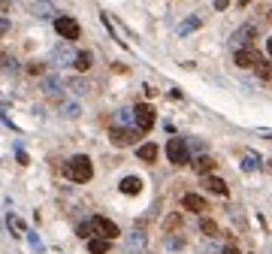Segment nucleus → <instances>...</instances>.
<instances>
[{
	"label": "nucleus",
	"mask_w": 272,
	"mask_h": 254,
	"mask_svg": "<svg viewBox=\"0 0 272 254\" xmlns=\"http://www.w3.org/2000/svg\"><path fill=\"white\" fill-rule=\"evenodd\" d=\"M254 70H257V76H260V79H272V64H269V61H263V58H260Z\"/></svg>",
	"instance_id": "nucleus-25"
},
{
	"label": "nucleus",
	"mask_w": 272,
	"mask_h": 254,
	"mask_svg": "<svg viewBox=\"0 0 272 254\" xmlns=\"http://www.w3.org/2000/svg\"><path fill=\"white\" fill-rule=\"evenodd\" d=\"M64 112H67V118H79V112H82V109H79V103H70V106L64 109Z\"/></svg>",
	"instance_id": "nucleus-28"
},
{
	"label": "nucleus",
	"mask_w": 272,
	"mask_h": 254,
	"mask_svg": "<svg viewBox=\"0 0 272 254\" xmlns=\"http://www.w3.org/2000/svg\"><path fill=\"white\" fill-rule=\"evenodd\" d=\"M109 139H112V145H118V149H124V145H136L139 139V130H133V127H112L109 130Z\"/></svg>",
	"instance_id": "nucleus-7"
},
{
	"label": "nucleus",
	"mask_w": 272,
	"mask_h": 254,
	"mask_svg": "<svg viewBox=\"0 0 272 254\" xmlns=\"http://www.w3.org/2000/svg\"><path fill=\"white\" fill-rule=\"evenodd\" d=\"M242 170H245V173L260 170V157H257V154H245V160H242Z\"/></svg>",
	"instance_id": "nucleus-22"
},
{
	"label": "nucleus",
	"mask_w": 272,
	"mask_h": 254,
	"mask_svg": "<svg viewBox=\"0 0 272 254\" xmlns=\"http://www.w3.org/2000/svg\"><path fill=\"white\" fill-rule=\"evenodd\" d=\"M27 242H30V248H36V251L43 248V242H40V236H36V233H27Z\"/></svg>",
	"instance_id": "nucleus-30"
},
{
	"label": "nucleus",
	"mask_w": 272,
	"mask_h": 254,
	"mask_svg": "<svg viewBox=\"0 0 272 254\" xmlns=\"http://www.w3.org/2000/svg\"><path fill=\"white\" fill-rule=\"evenodd\" d=\"M27 73H30V76H43V64H30Z\"/></svg>",
	"instance_id": "nucleus-31"
},
{
	"label": "nucleus",
	"mask_w": 272,
	"mask_h": 254,
	"mask_svg": "<svg viewBox=\"0 0 272 254\" xmlns=\"http://www.w3.org/2000/svg\"><path fill=\"white\" fill-rule=\"evenodd\" d=\"M203 185H206L212 194H218V197H227V194H230L227 181H224V178H218V176H206V178H203Z\"/></svg>",
	"instance_id": "nucleus-13"
},
{
	"label": "nucleus",
	"mask_w": 272,
	"mask_h": 254,
	"mask_svg": "<svg viewBox=\"0 0 272 254\" xmlns=\"http://www.w3.org/2000/svg\"><path fill=\"white\" fill-rule=\"evenodd\" d=\"M254 36H257V25H251V22H248V25H242L239 30L230 36V46H233L236 51H239V49H248Z\"/></svg>",
	"instance_id": "nucleus-6"
},
{
	"label": "nucleus",
	"mask_w": 272,
	"mask_h": 254,
	"mask_svg": "<svg viewBox=\"0 0 272 254\" xmlns=\"http://www.w3.org/2000/svg\"><path fill=\"white\" fill-rule=\"evenodd\" d=\"M73 64H76V70H88L91 67V51H76V61Z\"/></svg>",
	"instance_id": "nucleus-24"
},
{
	"label": "nucleus",
	"mask_w": 272,
	"mask_h": 254,
	"mask_svg": "<svg viewBox=\"0 0 272 254\" xmlns=\"http://www.w3.org/2000/svg\"><path fill=\"white\" fill-rule=\"evenodd\" d=\"M88 224H91V233H97L100 239H106V242H112L115 236L121 233V230H118V224H115V221H109V218H103V215H97V218H91Z\"/></svg>",
	"instance_id": "nucleus-4"
},
{
	"label": "nucleus",
	"mask_w": 272,
	"mask_h": 254,
	"mask_svg": "<svg viewBox=\"0 0 272 254\" xmlns=\"http://www.w3.org/2000/svg\"><path fill=\"white\" fill-rule=\"evenodd\" d=\"M67 88H70V91H73V94H76V97H85L88 91H91V85H88V82H85L82 76H73V79L67 82Z\"/></svg>",
	"instance_id": "nucleus-16"
},
{
	"label": "nucleus",
	"mask_w": 272,
	"mask_h": 254,
	"mask_svg": "<svg viewBox=\"0 0 272 254\" xmlns=\"http://www.w3.org/2000/svg\"><path fill=\"white\" fill-rule=\"evenodd\" d=\"M54 30H58L67 43H73V40H79V36H82V27H79V22L73 15H58V18H54Z\"/></svg>",
	"instance_id": "nucleus-3"
},
{
	"label": "nucleus",
	"mask_w": 272,
	"mask_h": 254,
	"mask_svg": "<svg viewBox=\"0 0 272 254\" xmlns=\"http://www.w3.org/2000/svg\"><path fill=\"white\" fill-rule=\"evenodd\" d=\"M199 230H203L206 236H218V224L212 221V218H199Z\"/></svg>",
	"instance_id": "nucleus-23"
},
{
	"label": "nucleus",
	"mask_w": 272,
	"mask_h": 254,
	"mask_svg": "<svg viewBox=\"0 0 272 254\" xmlns=\"http://www.w3.org/2000/svg\"><path fill=\"white\" fill-rule=\"evenodd\" d=\"M30 12H36L40 18H49V12H54L51 3H30Z\"/></svg>",
	"instance_id": "nucleus-26"
},
{
	"label": "nucleus",
	"mask_w": 272,
	"mask_h": 254,
	"mask_svg": "<svg viewBox=\"0 0 272 254\" xmlns=\"http://www.w3.org/2000/svg\"><path fill=\"white\" fill-rule=\"evenodd\" d=\"M43 91H46L49 97H54V94L61 91V79H54V76H46V79H43Z\"/></svg>",
	"instance_id": "nucleus-19"
},
{
	"label": "nucleus",
	"mask_w": 272,
	"mask_h": 254,
	"mask_svg": "<svg viewBox=\"0 0 272 254\" xmlns=\"http://www.w3.org/2000/svg\"><path fill=\"white\" fill-rule=\"evenodd\" d=\"M118 191H121V194H127V197L139 194V191H142V178H139V176H127V178H121Z\"/></svg>",
	"instance_id": "nucleus-12"
},
{
	"label": "nucleus",
	"mask_w": 272,
	"mask_h": 254,
	"mask_svg": "<svg viewBox=\"0 0 272 254\" xmlns=\"http://www.w3.org/2000/svg\"><path fill=\"white\" fill-rule=\"evenodd\" d=\"M221 254H239V248H236V245H224V251Z\"/></svg>",
	"instance_id": "nucleus-32"
},
{
	"label": "nucleus",
	"mask_w": 272,
	"mask_h": 254,
	"mask_svg": "<svg viewBox=\"0 0 272 254\" xmlns=\"http://www.w3.org/2000/svg\"><path fill=\"white\" fill-rule=\"evenodd\" d=\"M130 121H133V109H121V112L115 115V127H124V130H127Z\"/></svg>",
	"instance_id": "nucleus-20"
},
{
	"label": "nucleus",
	"mask_w": 272,
	"mask_h": 254,
	"mask_svg": "<svg viewBox=\"0 0 272 254\" xmlns=\"http://www.w3.org/2000/svg\"><path fill=\"white\" fill-rule=\"evenodd\" d=\"M79 236H82V239H91V236H94V233H91V224H79V230H76Z\"/></svg>",
	"instance_id": "nucleus-29"
},
{
	"label": "nucleus",
	"mask_w": 272,
	"mask_h": 254,
	"mask_svg": "<svg viewBox=\"0 0 272 254\" xmlns=\"http://www.w3.org/2000/svg\"><path fill=\"white\" fill-rule=\"evenodd\" d=\"M236 58V67H242V70H248V67H257V61H260V54H257V49L254 46H248V49H239L233 54Z\"/></svg>",
	"instance_id": "nucleus-8"
},
{
	"label": "nucleus",
	"mask_w": 272,
	"mask_h": 254,
	"mask_svg": "<svg viewBox=\"0 0 272 254\" xmlns=\"http://www.w3.org/2000/svg\"><path fill=\"white\" fill-rule=\"evenodd\" d=\"M136 157H139V160H145V163H154V160H157V145H154V142L139 145V149H136Z\"/></svg>",
	"instance_id": "nucleus-14"
},
{
	"label": "nucleus",
	"mask_w": 272,
	"mask_h": 254,
	"mask_svg": "<svg viewBox=\"0 0 272 254\" xmlns=\"http://www.w3.org/2000/svg\"><path fill=\"white\" fill-rule=\"evenodd\" d=\"M88 251L91 254H109V242L100 239V236H91V239H88Z\"/></svg>",
	"instance_id": "nucleus-18"
},
{
	"label": "nucleus",
	"mask_w": 272,
	"mask_h": 254,
	"mask_svg": "<svg viewBox=\"0 0 272 254\" xmlns=\"http://www.w3.org/2000/svg\"><path fill=\"white\" fill-rule=\"evenodd\" d=\"M76 61V51H73V46L70 43H64V46H58L51 51V64H58V67H64V64H73Z\"/></svg>",
	"instance_id": "nucleus-10"
},
{
	"label": "nucleus",
	"mask_w": 272,
	"mask_h": 254,
	"mask_svg": "<svg viewBox=\"0 0 272 254\" xmlns=\"http://www.w3.org/2000/svg\"><path fill=\"white\" fill-rule=\"evenodd\" d=\"M64 176L70 178V181H88L91 176H94V167H91V157H85V154H76V157H70L67 163H64Z\"/></svg>",
	"instance_id": "nucleus-1"
},
{
	"label": "nucleus",
	"mask_w": 272,
	"mask_h": 254,
	"mask_svg": "<svg viewBox=\"0 0 272 254\" xmlns=\"http://www.w3.org/2000/svg\"><path fill=\"white\" fill-rule=\"evenodd\" d=\"M124 248H127V251H142V248H145V233L133 230V233L124 239Z\"/></svg>",
	"instance_id": "nucleus-15"
},
{
	"label": "nucleus",
	"mask_w": 272,
	"mask_h": 254,
	"mask_svg": "<svg viewBox=\"0 0 272 254\" xmlns=\"http://www.w3.org/2000/svg\"><path fill=\"white\" fill-rule=\"evenodd\" d=\"M9 30V22H6V18H0V33H6Z\"/></svg>",
	"instance_id": "nucleus-33"
},
{
	"label": "nucleus",
	"mask_w": 272,
	"mask_h": 254,
	"mask_svg": "<svg viewBox=\"0 0 272 254\" xmlns=\"http://www.w3.org/2000/svg\"><path fill=\"white\" fill-rule=\"evenodd\" d=\"M167 157L170 163H175V167H185V163H191V152H188V142L181 136H173L167 142Z\"/></svg>",
	"instance_id": "nucleus-2"
},
{
	"label": "nucleus",
	"mask_w": 272,
	"mask_h": 254,
	"mask_svg": "<svg viewBox=\"0 0 272 254\" xmlns=\"http://www.w3.org/2000/svg\"><path fill=\"white\" fill-rule=\"evenodd\" d=\"M181 209H188V212H197V215H203L206 209H209V203L199 194H185L181 197Z\"/></svg>",
	"instance_id": "nucleus-9"
},
{
	"label": "nucleus",
	"mask_w": 272,
	"mask_h": 254,
	"mask_svg": "<svg viewBox=\"0 0 272 254\" xmlns=\"http://www.w3.org/2000/svg\"><path fill=\"white\" fill-rule=\"evenodd\" d=\"M178 227H181V218H178V215H170L167 224H163V230H167V233H173V230H178Z\"/></svg>",
	"instance_id": "nucleus-27"
},
{
	"label": "nucleus",
	"mask_w": 272,
	"mask_h": 254,
	"mask_svg": "<svg viewBox=\"0 0 272 254\" xmlns=\"http://www.w3.org/2000/svg\"><path fill=\"white\" fill-rule=\"evenodd\" d=\"M266 51H269V58H272V40H269V43H266Z\"/></svg>",
	"instance_id": "nucleus-34"
},
{
	"label": "nucleus",
	"mask_w": 272,
	"mask_h": 254,
	"mask_svg": "<svg viewBox=\"0 0 272 254\" xmlns=\"http://www.w3.org/2000/svg\"><path fill=\"white\" fill-rule=\"evenodd\" d=\"M266 18H269V22H272V9H269V15H266Z\"/></svg>",
	"instance_id": "nucleus-35"
},
{
	"label": "nucleus",
	"mask_w": 272,
	"mask_h": 254,
	"mask_svg": "<svg viewBox=\"0 0 272 254\" xmlns=\"http://www.w3.org/2000/svg\"><path fill=\"white\" fill-rule=\"evenodd\" d=\"M133 121H136V130L139 133H148L154 127V109L148 103H136L133 106Z\"/></svg>",
	"instance_id": "nucleus-5"
},
{
	"label": "nucleus",
	"mask_w": 272,
	"mask_h": 254,
	"mask_svg": "<svg viewBox=\"0 0 272 254\" xmlns=\"http://www.w3.org/2000/svg\"><path fill=\"white\" fill-rule=\"evenodd\" d=\"M191 167H194V173H199V176H212V170H215V160L209 157V154H199V157H194L191 160Z\"/></svg>",
	"instance_id": "nucleus-11"
},
{
	"label": "nucleus",
	"mask_w": 272,
	"mask_h": 254,
	"mask_svg": "<svg viewBox=\"0 0 272 254\" xmlns=\"http://www.w3.org/2000/svg\"><path fill=\"white\" fill-rule=\"evenodd\" d=\"M9 230H12L15 236H27V227H25V221H22V218H15V215H9Z\"/></svg>",
	"instance_id": "nucleus-21"
},
{
	"label": "nucleus",
	"mask_w": 272,
	"mask_h": 254,
	"mask_svg": "<svg viewBox=\"0 0 272 254\" xmlns=\"http://www.w3.org/2000/svg\"><path fill=\"white\" fill-rule=\"evenodd\" d=\"M199 25H203V18H199V15H188L185 22L178 25V36H185V33H194Z\"/></svg>",
	"instance_id": "nucleus-17"
}]
</instances>
